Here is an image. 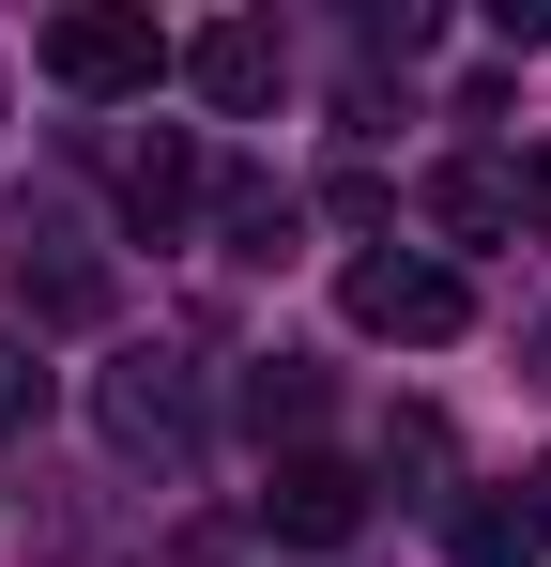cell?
<instances>
[{
	"label": "cell",
	"instance_id": "cell-1",
	"mask_svg": "<svg viewBox=\"0 0 551 567\" xmlns=\"http://www.w3.org/2000/svg\"><path fill=\"white\" fill-rule=\"evenodd\" d=\"M184 47L154 31V16H123V0H77V16H46V78L62 93H92V107H123V93H154Z\"/></svg>",
	"mask_w": 551,
	"mask_h": 567
},
{
	"label": "cell",
	"instance_id": "cell-2",
	"mask_svg": "<svg viewBox=\"0 0 551 567\" xmlns=\"http://www.w3.org/2000/svg\"><path fill=\"white\" fill-rule=\"evenodd\" d=\"M0 277H15L31 322H107V291H123V277L77 246V215H46V199H15V215H0Z\"/></svg>",
	"mask_w": 551,
	"mask_h": 567
},
{
	"label": "cell",
	"instance_id": "cell-3",
	"mask_svg": "<svg viewBox=\"0 0 551 567\" xmlns=\"http://www.w3.org/2000/svg\"><path fill=\"white\" fill-rule=\"evenodd\" d=\"M337 307H353L367 338H414V353H445L459 322H475V291H459V261H414V246H367L353 277H337Z\"/></svg>",
	"mask_w": 551,
	"mask_h": 567
},
{
	"label": "cell",
	"instance_id": "cell-4",
	"mask_svg": "<svg viewBox=\"0 0 551 567\" xmlns=\"http://www.w3.org/2000/svg\"><path fill=\"white\" fill-rule=\"evenodd\" d=\"M261 522L291 537V553H337V537H367V475L322 461V445H291V461H276V491H261Z\"/></svg>",
	"mask_w": 551,
	"mask_h": 567
},
{
	"label": "cell",
	"instance_id": "cell-5",
	"mask_svg": "<svg viewBox=\"0 0 551 567\" xmlns=\"http://www.w3.org/2000/svg\"><path fill=\"white\" fill-rule=\"evenodd\" d=\"M107 445H138V461H184V445H199L184 353H123V369H107Z\"/></svg>",
	"mask_w": 551,
	"mask_h": 567
},
{
	"label": "cell",
	"instance_id": "cell-6",
	"mask_svg": "<svg viewBox=\"0 0 551 567\" xmlns=\"http://www.w3.org/2000/svg\"><path fill=\"white\" fill-rule=\"evenodd\" d=\"M184 78H199L215 107H276V78H291V47H276L261 16H215V31L184 47Z\"/></svg>",
	"mask_w": 551,
	"mask_h": 567
},
{
	"label": "cell",
	"instance_id": "cell-7",
	"mask_svg": "<svg viewBox=\"0 0 551 567\" xmlns=\"http://www.w3.org/2000/svg\"><path fill=\"white\" fill-rule=\"evenodd\" d=\"M123 215L169 246L184 215H199V138H138V154H123Z\"/></svg>",
	"mask_w": 551,
	"mask_h": 567
},
{
	"label": "cell",
	"instance_id": "cell-8",
	"mask_svg": "<svg viewBox=\"0 0 551 567\" xmlns=\"http://www.w3.org/2000/svg\"><path fill=\"white\" fill-rule=\"evenodd\" d=\"M445 553H459V567H537V553H551V537H537V491H521V506H506V491H475V506L445 522Z\"/></svg>",
	"mask_w": 551,
	"mask_h": 567
},
{
	"label": "cell",
	"instance_id": "cell-9",
	"mask_svg": "<svg viewBox=\"0 0 551 567\" xmlns=\"http://www.w3.org/2000/svg\"><path fill=\"white\" fill-rule=\"evenodd\" d=\"M429 215H445L459 246H490V230H521V169H490V154H459L445 185H429Z\"/></svg>",
	"mask_w": 551,
	"mask_h": 567
},
{
	"label": "cell",
	"instance_id": "cell-10",
	"mask_svg": "<svg viewBox=\"0 0 551 567\" xmlns=\"http://www.w3.org/2000/svg\"><path fill=\"white\" fill-rule=\"evenodd\" d=\"M246 414H261V430H306V414H322V369H291V353L246 369Z\"/></svg>",
	"mask_w": 551,
	"mask_h": 567
},
{
	"label": "cell",
	"instance_id": "cell-11",
	"mask_svg": "<svg viewBox=\"0 0 551 567\" xmlns=\"http://www.w3.org/2000/svg\"><path fill=\"white\" fill-rule=\"evenodd\" d=\"M31 414H46V369H31V353L0 338V430H31Z\"/></svg>",
	"mask_w": 551,
	"mask_h": 567
},
{
	"label": "cell",
	"instance_id": "cell-12",
	"mask_svg": "<svg viewBox=\"0 0 551 567\" xmlns=\"http://www.w3.org/2000/svg\"><path fill=\"white\" fill-rule=\"evenodd\" d=\"M521 230H551V154H537V169H521Z\"/></svg>",
	"mask_w": 551,
	"mask_h": 567
},
{
	"label": "cell",
	"instance_id": "cell-13",
	"mask_svg": "<svg viewBox=\"0 0 551 567\" xmlns=\"http://www.w3.org/2000/svg\"><path fill=\"white\" fill-rule=\"evenodd\" d=\"M537 537H551V461H537Z\"/></svg>",
	"mask_w": 551,
	"mask_h": 567
}]
</instances>
